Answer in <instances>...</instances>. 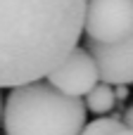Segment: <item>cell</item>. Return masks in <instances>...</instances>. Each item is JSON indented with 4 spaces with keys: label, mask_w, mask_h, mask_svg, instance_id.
Listing matches in <instances>:
<instances>
[{
    "label": "cell",
    "mask_w": 133,
    "mask_h": 135,
    "mask_svg": "<svg viewBox=\"0 0 133 135\" xmlns=\"http://www.w3.org/2000/svg\"><path fill=\"white\" fill-rule=\"evenodd\" d=\"M88 0H0V88L48 78L79 45Z\"/></svg>",
    "instance_id": "cell-1"
},
{
    "label": "cell",
    "mask_w": 133,
    "mask_h": 135,
    "mask_svg": "<svg viewBox=\"0 0 133 135\" xmlns=\"http://www.w3.org/2000/svg\"><path fill=\"white\" fill-rule=\"evenodd\" d=\"M86 102L69 97L48 81H36L10 90L5 100V135H81L86 123Z\"/></svg>",
    "instance_id": "cell-2"
},
{
    "label": "cell",
    "mask_w": 133,
    "mask_h": 135,
    "mask_svg": "<svg viewBox=\"0 0 133 135\" xmlns=\"http://www.w3.org/2000/svg\"><path fill=\"white\" fill-rule=\"evenodd\" d=\"M83 33L88 40L117 45L133 36V0H88Z\"/></svg>",
    "instance_id": "cell-3"
},
{
    "label": "cell",
    "mask_w": 133,
    "mask_h": 135,
    "mask_svg": "<svg viewBox=\"0 0 133 135\" xmlns=\"http://www.w3.org/2000/svg\"><path fill=\"white\" fill-rule=\"evenodd\" d=\"M100 69L86 47H76L50 76L48 83L69 97H88L100 83Z\"/></svg>",
    "instance_id": "cell-4"
},
{
    "label": "cell",
    "mask_w": 133,
    "mask_h": 135,
    "mask_svg": "<svg viewBox=\"0 0 133 135\" xmlns=\"http://www.w3.org/2000/svg\"><path fill=\"white\" fill-rule=\"evenodd\" d=\"M86 50L98 62L102 83H107V85L133 83V36L117 45H102V43L86 38Z\"/></svg>",
    "instance_id": "cell-5"
},
{
    "label": "cell",
    "mask_w": 133,
    "mask_h": 135,
    "mask_svg": "<svg viewBox=\"0 0 133 135\" xmlns=\"http://www.w3.org/2000/svg\"><path fill=\"white\" fill-rule=\"evenodd\" d=\"M117 93H114V88L112 85H107V83H100L88 97H86V107H88V112H93L98 119L100 116H105V114H109L114 107H117Z\"/></svg>",
    "instance_id": "cell-6"
},
{
    "label": "cell",
    "mask_w": 133,
    "mask_h": 135,
    "mask_svg": "<svg viewBox=\"0 0 133 135\" xmlns=\"http://www.w3.org/2000/svg\"><path fill=\"white\" fill-rule=\"evenodd\" d=\"M121 128H124V121L119 116H100L90 121L81 135H117Z\"/></svg>",
    "instance_id": "cell-7"
},
{
    "label": "cell",
    "mask_w": 133,
    "mask_h": 135,
    "mask_svg": "<svg viewBox=\"0 0 133 135\" xmlns=\"http://www.w3.org/2000/svg\"><path fill=\"white\" fill-rule=\"evenodd\" d=\"M124 126H129V128H133V104L124 112Z\"/></svg>",
    "instance_id": "cell-8"
},
{
    "label": "cell",
    "mask_w": 133,
    "mask_h": 135,
    "mask_svg": "<svg viewBox=\"0 0 133 135\" xmlns=\"http://www.w3.org/2000/svg\"><path fill=\"white\" fill-rule=\"evenodd\" d=\"M114 93H117V100H119V102L129 97V88H126V85H117V90H114Z\"/></svg>",
    "instance_id": "cell-9"
},
{
    "label": "cell",
    "mask_w": 133,
    "mask_h": 135,
    "mask_svg": "<svg viewBox=\"0 0 133 135\" xmlns=\"http://www.w3.org/2000/svg\"><path fill=\"white\" fill-rule=\"evenodd\" d=\"M117 135H133V128H129V126H124V128H121V131H119Z\"/></svg>",
    "instance_id": "cell-10"
},
{
    "label": "cell",
    "mask_w": 133,
    "mask_h": 135,
    "mask_svg": "<svg viewBox=\"0 0 133 135\" xmlns=\"http://www.w3.org/2000/svg\"><path fill=\"white\" fill-rule=\"evenodd\" d=\"M2 114H5V107H2V97H0V121H2Z\"/></svg>",
    "instance_id": "cell-11"
}]
</instances>
